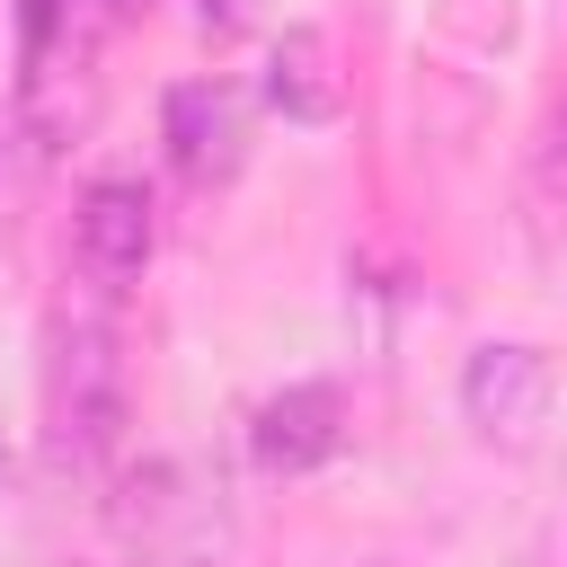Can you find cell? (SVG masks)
Returning a JSON list of instances; mask_svg holds the SVG:
<instances>
[{
	"label": "cell",
	"mask_w": 567,
	"mask_h": 567,
	"mask_svg": "<svg viewBox=\"0 0 567 567\" xmlns=\"http://www.w3.org/2000/svg\"><path fill=\"white\" fill-rule=\"evenodd\" d=\"M337 443H346V390L337 381H292L248 416V452L266 478H301V470L337 461Z\"/></svg>",
	"instance_id": "5"
},
{
	"label": "cell",
	"mask_w": 567,
	"mask_h": 567,
	"mask_svg": "<svg viewBox=\"0 0 567 567\" xmlns=\"http://www.w3.org/2000/svg\"><path fill=\"white\" fill-rule=\"evenodd\" d=\"M363 567H399V558H363Z\"/></svg>",
	"instance_id": "9"
},
{
	"label": "cell",
	"mask_w": 567,
	"mask_h": 567,
	"mask_svg": "<svg viewBox=\"0 0 567 567\" xmlns=\"http://www.w3.org/2000/svg\"><path fill=\"white\" fill-rule=\"evenodd\" d=\"M266 106H275L284 124H328V115L346 106V89H337V53H328L319 27H292V35L266 53Z\"/></svg>",
	"instance_id": "6"
},
{
	"label": "cell",
	"mask_w": 567,
	"mask_h": 567,
	"mask_svg": "<svg viewBox=\"0 0 567 567\" xmlns=\"http://www.w3.org/2000/svg\"><path fill=\"white\" fill-rule=\"evenodd\" d=\"M44 416H53V461L89 470L124 443V337L97 310H62L44 337Z\"/></svg>",
	"instance_id": "1"
},
{
	"label": "cell",
	"mask_w": 567,
	"mask_h": 567,
	"mask_svg": "<svg viewBox=\"0 0 567 567\" xmlns=\"http://www.w3.org/2000/svg\"><path fill=\"white\" fill-rule=\"evenodd\" d=\"M159 248V213H151V186L142 177H97L71 213V257L97 292H124Z\"/></svg>",
	"instance_id": "3"
},
{
	"label": "cell",
	"mask_w": 567,
	"mask_h": 567,
	"mask_svg": "<svg viewBox=\"0 0 567 567\" xmlns=\"http://www.w3.org/2000/svg\"><path fill=\"white\" fill-rule=\"evenodd\" d=\"M540 177H549V186H567V115L549 124V151H540Z\"/></svg>",
	"instance_id": "7"
},
{
	"label": "cell",
	"mask_w": 567,
	"mask_h": 567,
	"mask_svg": "<svg viewBox=\"0 0 567 567\" xmlns=\"http://www.w3.org/2000/svg\"><path fill=\"white\" fill-rule=\"evenodd\" d=\"M159 133H168V168H177L186 186H204V195L230 186L239 159H248V115H239V97H230L221 80H177Z\"/></svg>",
	"instance_id": "4"
},
{
	"label": "cell",
	"mask_w": 567,
	"mask_h": 567,
	"mask_svg": "<svg viewBox=\"0 0 567 567\" xmlns=\"http://www.w3.org/2000/svg\"><path fill=\"white\" fill-rule=\"evenodd\" d=\"M549 354L540 346H523V337H487L470 363H461V416L487 434V443H505V452H523L532 434H540V416H549Z\"/></svg>",
	"instance_id": "2"
},
{
	"label": "cell",
	"mask_w": 567,
	"mask_h": 567,
	"mask_svg": "<svg viewBox=\"0 0 567 567\" xmlns=\"http://www.w3.org/2000/svg\"><path fill=\"white\" fill-rule=\"evenodd\" d=\"M133 567H195V558H177V549H151V558H133Z\"/></svg>",
	"instance_id": "8"
},
{
	"label": "cell",
	"mask_w": 567,
	"mask_h": 567,
	"mask_svg": "<svg viewBox=\"0 0 567 567\" xmlns=\"http://www.w3.org/2000/svg\"><path fill=\"white\" fill-rule=\"evenodd\" d=\"M0 461H9V452H0Z\"/></svg>",
	"instance_id": "10"
}]
</instances>
